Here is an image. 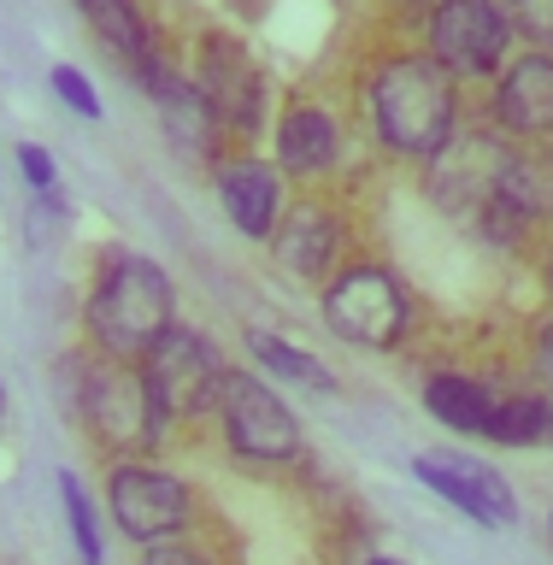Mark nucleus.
Listing matches in <instances>:
<instances>
[{
    "label": "nucleus",
    "instance_id": "obj_19",
    "mask_svg": "<svg viewBox=\"0 0 553 565\" xmlns=\"http://www.w3.org/2000/svg\"><path fill=\"white\" fill-rule=\"evenodd\" d=\"M83 12H88V24L106 35V47H113L118 60L141 65L153 53L148 47V30H141V18H136V0H83Z\"/></svg>",
    "mask_w": 553,
    "mask_h": 565
},
{
    "label": "nucleus",
    "instance_id": "obj_7",
    "mask_svg": "<svg viewBox=\"0 0 553 565\" xmlns=\"http://www.w3.org/2000/svg\"><path fill=\"white\" fill-rule=\"evenodd\" d=\"M106 501H113V519L130 542H166L177 530L189 524V494L177 477L141 466V459H124L113 471V483H106Z\"/></svg>",
    "mask_w": 553,
    "mask_h": 565
},
{
    "label": "nucleus",
    "instance_id": "obj_17",
    "mask_svg": "<svg viewBox=\"0 0 553 565\" xmlns=\"http://www.w3.org/2000/svg\"><path fill=\"white\" fill-rule=\"evenodd\" d=\"M424 406H430L442 424H454V430L483 436V424H489V413H494V395H489L477 377L442 371V377H430V388H424Z\"/></svg>",
    "mask_w": 553,
    "mask_h": 565
},
{
    "label": "nucleus",
    "instance_id": "obj_3",
    "mask_svg": "<svg viewBox=\"0 0 553 565\" xmlns=\"http://www.w3.org/2000/svg\"><path fill=\"white\" fill-rule=\"evenodd\" d=\"M141 377H148V388H153V401H159L166 418H194V413H206V406L224 395L230 371L219 365V353H212L194 330L171 324L148 353H141Z\"/></svg>",
    "mask_w": 553,
    "mask_h": 565
},
{
    "label": "nucleus",
    "instance_id": "obj_11",
    "mask_svg": "<svg viewBox=\"0 0 553 565\" xmlns=\"http://www.w3.org/2000/svg\"><path fill=\"white\" fill-rule=\"evenodd\" d=\"M201 95L212 106V118L230 124V130H259L265 118V77L254 71V60L224 42V35H212L201 47Z\"/></svg>",
    "mask_w": 553,
    "mask_h": 565
},
{
    "label": "nucleus",
    "instance_id": "obj_14",
    "mask_svg": "<svg viewBox=\"0 0 553 565\" xmlns=\"http://www.w3.org/2000/svg\"><path fill=\"white\" fill-rule=\"evenodd\" d=\"M219 201L230 212V224L242 230V236L265 242L277 224V201H283V183L272 166H259V159H230L219 166Z\"/></svg>",
    "mask_w": 553,
    "mask_h": 565
},
{
    "label": "nucleus",
    "instance_id": "obj_23",
    "mask_svg": "<svg viewBox=\"0 0 553 565\" xmlns=\"http://www.w3.org/2000/svg\"><path fill=\"white\" fill-rule=\"evenodd\" d=\"M507 30L530 35V42H553V0H489Z\"/></svg>",
    "mask_w": 553,
    "mask_h": 565
},
{
    "label": "nucleus",
    "instance_id": "obj_21",
    "mask_svg": "<svg viewBox=\"0 0 553 565\" xmlns=\"http://www.w3.org/2000/svg\"><path fill=\"white\" fill-rule=\"evenodd\" d=\"M489 441H501V448H530V441L547 436V406L530 401V395H512V401H494V413L483 424Z\"/></svg>",
    "mask_w": 553,
    "mask_h": 565
},
{
    "label": "nucleus",
    "instance_id": "obj_22",
    "mask_svg": "<svg viewBox=\"0 0 553 565\" xmlns=\"http://www.w3.org/2000/svg\"><path fill=\"white\" fill-rule=\"evenodd\" d=\"M60 501H65V512H71V536H77V554L88 559V565H100V530H95V507H88V494H83V483L77 477H60Z\"/></svg>",
    "mask_w": 553,
    "mask_h": 565
},
{
    "label": "nucleus",
    "instance_id": "obj_6",
    "mask_svg": "<svg viewBox=\"0 0 553 565\" xmlns=\"http://www.w3.org/2000/svg\"><path fill=\"white\" fill-rule=\"evenodd\" d=\"M219 406H224V441H230L242 459L277 466V459H295V454H300V424H295V413H289V406H283L259 377L230 371Z\"/></svg>",
    "mask_w": 553,
    "mask_h": 565
},
{
    "label": "nucleus",
    "instance_id": "obj_26",
    "mask_svg": "<svg viewBox=\"0 0 553 565\" xmlns=\"http://www.w3.org/2000/svg\"><path fill=\"white\" fill-rule=\"evenodd\" d=\"M18 166H24V177H30V189H53V159L42 153V148H24V153H18Z\"/></svg>",
    "mask_w": 553,
    "mask_h": 565
},
{
    "label": "nucleus",
    "instance_id": "obj_29",
    "mask_svg": "<svg viewBox=\"0 0 553 565\" xmlns=\"http://www.w3.org/2000/svg\"><path fill=\"white\" fill-rule=\"evenodd\" d=\"M547 530H553V524H547Z\"/></svg>",
    "mask_w": 553,
    "mask_h": 565
},
{
    "label": "nucleus",
    "instance_id": "obj_20",
    "mask_svg": "<svg viewBox=\"0 0 553 565\" xmlns=\"http://www.w3.org/2000/svg\"><path fill=\"white\" fill-rule=\"evenodd\" d=\"M247 353L265 365V371H277V377H289V383H307V388H336L330 377V365H318L312 353H300L289 342H277V335H265V330H247Z\"/></svg>",
    "mask_w": 553,
    "mask_h": 565
},
{
    "label": "nucleus",
    "instance_id": "obj_25",
    "mask_svg": "<svg viewBox=\"0 0 553 565\" xmlns=\"http://www.w3.org/2000/svg\"><path fill=\"white\" fill-rule=\"evenodd\" d=\"M141 565H212L206 554H194V547H183V542H148V559H141Z\"/></svg>",
    "mask_w": 553,
    "mask_h": 565
},
{
    "label": "nucleus",
    "instance_id": "obj_1",
    "mask_svg": "<svg viewBox=\"0 0 553 565\" xmlns=\"http://www.w3.org/2000/svg\"><path fill=\"white\" fill-rule=\"evenodd\" d=\"M371 113H377L383 148L406 159H430L442 141L454 136V71L424 53H401V60L377 65L371 77Z\"/></svg>",
    "mask_w": 553,
    "mask_h": 565
},
{
    "label": "nucleus",
    "instance_id": "obj_24",
    "mask_svg": "<svg viewBox=\"0 0 553 565\" xmlns=\"http://www.w3.org/2000/svg\"><path fill=\"white\" fill-rule=\"evenodd\" d=\"M53 88L65 95V106H71V113H83V118H100V100H95V88H88V77H83V71L60 65V71H53Z\"/></svg>",
    "mask_w": 553,
    "mask_h": 565
},
{
    "label": "nucleus",
    "instance_id": "obj_27",
    "mask_svg": "<svg viewBox=\"0 0 553 565\" xmlns=\"http://www.w3.org/2000/svg\"><path fill=\"white\" fill-rule=\"evenodd\" d=\"M536 377H542V383L553 388V324H547V330L536 335Z\"/></svg>",
    "mask_w": 553,
    "mask_h": 565
},
{
    "label": "nucleus",
    "instance_id": "obj_18",
    "mask_svg": "<svg viewBox=\"0 0 553 565\" xmlns=\"http://www.w3.org/2000/svg\"><path fill=\"white\" fill-rule=\"evenodd\" d=\"M501 201L524 218L553 212V153H512L501 171Z\"/></svg>",
    "mask_w": 553,
    "mask_h": 565
},
{
    "label": "nucleus",
    "instance_id": "obj_4",
    "mask_svg": "<svg viewBox=\"0 0 553 565\" xmlns=\"http://www.w3.org/2000/svg\"><path fill=\"white\" fill-rule=\"evenodd\" d=\"M406 295L401 282L383 271V265H353L325 289V324L342 335V342L360 348H395L406 335Z\"/></svg>",
    "mask_w": 553,
    "mask_h": 565
},
{
    "label": "nucleus",
    "instance_id": "obj_28",
    "mask_svg": "<svg viewBox=\"0 0 553 565\" xmlns=\"http://www.w3.org/2000/svg\"><path fill=\"white\" fill-rule=\"evenodd\" d=\"M365 565H401V559H365Z\"/></svg>",
    "mask_w": 553,
    "mask_h": 565
},
{
    "label": "nucleus",
    "instance_id": "obj_13",
    "mask_svg": "<svg viewBox=\"0 0 553 565\" xmlns=\"http://www.w3.org/2000/svg\"><path fill=\"white\" fill-rule=\"evenodd\" d=\"M494 118L519 136H547L553 130V60L547 53H524V60H512V71H501Z\"/></svg>",
    "mask_w": 553,
    "mask_h": 565
},
{
    "label": "nucleus",
    "instance_id": "obj_16",
    "mask_svg": "<svg viewBox=\"0 0 553 565\" xmlns=\"http://www.w3.org/2000/svg\"><path fill=\"white\" fill-rule=\"evenodd\" d=\"M277 259L289 265L300 277H325V265L336 259V247H342V218L325 206H295L289 218L277 224Z\"/></svg>",
    "mask_w": 553,
    "mask_h": 565
},
{
    "label": "nucleus",
    "instance_id": "obj_10",
    "mask_svg": "<svg viewBox=\"0 0 553 565\" xmlns=\"http://www.w3.org/2000/svg\"><path fill=\"white\" fill-rule=\"evenodd\" d=\"M424 483H430L442 501H454L466 519L477 524H512L519 519V494H512V483L501 471H489L483 459H448V454H424L418 466H413Z\"/></svg>",
    "mask_w": 553,
    "mask_h": 565
},
{
    "label": "nucleus",
    "instance_id": "obj_12",
    "mask_svg": "<svg viewBox=\"0 0 553 565\" xmlns=\"http://www.w3.org/2000/svg\"><path fill=\"white\" fill-rule=\"evenodd\" d=\"M136 77H141V88L153 95V106H159V118H166V130H171L177 148L206 153V148H212V124H219V118H212L201 83H183L171 65H159L153 53L136 65Z\"/></svg>",
    "mask_w": 553,
    "mask_h": 565
},
{
    "label": "nucleus",
    "instance_id": "obj_8",
    "mask_svg": "<svg viewBox=\"0 0 553 565\" xmlns=\"http://www.w3.org/2000/svg\"><path fill=\"white\" fill-rule=\"evenodd\" d=\"M430 159H436V177H430L436 201L454 218H477L489 201H501V171H507L512 148L494 136H459V141L448 136Z\"/></svg>",
    "mask_w": 553,
    "mask_h": 565
},
{
    "label": "nucleus",
    "instance_id": "obj_5",
    "mask_svg": "<svg viewBox=\"0 0 553 565\" xmlns=\"http://www.w3.org/2000/svg\"><path fill=\"white\" fill-rule=\"evenodd\" d=\"M83 413H88V424H95V436L106 441V448H118V454L153 448V441H159V424H166V413H159L148 377H136L130 360H113V365H95V371H88Z\"/></svg>",
    "mask_w": 553,
    "mask_h": 565
},
{
    "label": "nucleus",
    "instance_id": "obj_9",
    "mask_svg": "<svg viewBox=\"0 0 553 565\" xmlns=\"http://www.w3.org/2000/svg\"><path fill=\"white\" fill-rule=\"evenodd\" d=\"M430 53L454 77H483L507 53V24L489 0H442L430 12Z\"/></svg>",
    "mask_w": 553,
    "mask_h": 565
},
{
    "label": "nucleus",
    "instance_id": "obj_2",
    "mask_svg": "<svg viewBox=\"0 0 553 565\" xmlns=\"http://www.w3.org/2000/svg\"><path fill=\"white\" fill-rule=\"evenodd\" d=\"M88 330L106 360H141L171 330V282L153 259L118 254L88 295Z\"/></svg>",
    "mask_w": 553,
    "mask_h": 565
},
{
    "label": "nucleus",
    "instance_id": "obj_15",
    "mask_svg": "<svg viewBox=\"0 0 553 565\" xmlns=\"http://www.w3.org/2000/svg\"><path fill=\"white\" fill-rule=\"evenodd\" d=\"M336 153H342V130H336V118L325 113V106H295V113H283V124H277L283 171L318 177V171L336 166Z\"/></svg>",
    "mask_w": 553,
    "mask_h": 565
}]
</instances>
